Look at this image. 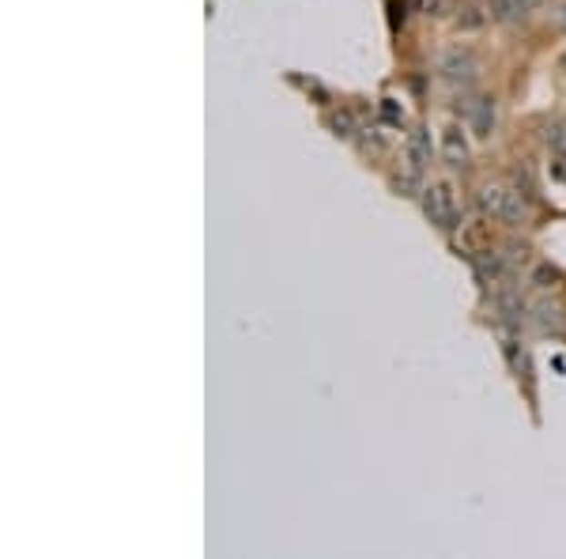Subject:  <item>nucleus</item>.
<instances>
[{
    "mask_svg": "<svg viewBox=\"0 0 566 559\" xmlns=\"http://www.w3.org/2000/svg\"><path fill=\"white\" fill-rule=\"evenodd\" d=\"M476 205L487 212V216H495L510 227H525L532 219V208H529V200L521 189H510V186H499V182H483L476 189Z\"/></svg>",
    "mask_w": 566,
    "mask_h": 559,
    "instance_id": "obj_1",
    "label": "nucleus"
},
{
    "mask_svg": "<svg viewBox=\"0 0 566 559\" xmlns=\"http://www.w3.org/2000/svg\"><path fill=\"white\" fill-rule=\"evenodd\" d=\"M419 197H423V212H427V219L434 227H442V231L457 227L460 208H457V193H453L450 182H430V186L419 189Z\"/></svg>",
    "mask_w": 566,
    "mask_h": 559,
    "instance_id": "obj_2",
    "label": "nucleus"
},
{
    "mask_svg": "<svg viewBox=\"0 0 566 559\" xmlns=\"http://www.w3.org/2000/svg\"><path fill=\"white\" fill-rule=\"evenodd\" d=\"M439 72H442L446 84H472L480 76V65L469 49H450V54L439 57Z\"/></svg>",
    "mask_w": 566,
    "mask_h": 559,
    "instance_id": "obj_3",
    "label": "nucleus"
},
{
    "mask_svg": "<svg viewBox=\"0 0 566 559\" xmlns=\"http://www.w3.org/2000/svg\"><path fill=\"white\" fill-rule=\"evenodd\" d=\"M460 117H465V125L476 137H487L491 133V125H495L491 98H465V103H460Z\"/></svg>",
    "mask_w": 566,
    "mask_h": 559,
    "instance_id": "obj_4",
    "label": "nucleus"
},
{
    "mask_svg": "<svg viewBox=\"0 0 566 559\" xmlns=\"http://www.w3.org/2000/svg\"><path fill=\"white\" fill-rule=\"evenodd\" d=\"M529 314H532V321H536V329L540 333H562V325H566V314H562V307L555 299H536V302H529Z\"/></svg>",
    "mask_w": 566,
    "mask_h": 559,
    "instance_id": "obj_5",
    "label": "nucleus"
},
{
    "mask_svg": "<svg viewBox=\"0 0 566 559\" xmlns=\"http://www.w3.org/2000/svg\"><path fill=\"white\" fill-rule=\"evenodd\" d=\"M408 159H411V163H408L411 170H423V167L430 163V140H427L423 129H416V133L408 137Z\"/></svg>",
    "mask_w": 566,
    "mask_h": 559,
    "instance_id": "obj_6",
    "label": "nucleus"
},
{
    "mask_svg": "<svg viewBox=\"0 0 566 559\" xmlns=\"http://www.w3.org/2000/svg\"><path fill=\"white\" fill-rule=\"evenodd\" d=\"M442 156H446L450 167H460L469 159V147H465V140H460V129H446L442 133Z\"/></svg>",
    "mask_w": 566,
    "mask_h": 559,
    "instance_id": "obj_7",
    "label": "nucleus"
},
{
    "mask_svg": "<svg viewBox=\"0 0 566 559\" xmlns=\"http://www.w3.org/2000/svg\"><path fill=\"white\" fill-rule=\"evenodd\" d=\"M502 351H506L510 367L518 371V378H521V374H529V360H525V351L518 348V340H502Z\"/></svg>",
    "mask_w": 566,
    "mask_h": 559,
    "instance_id": "obj_8",
    "label": "nucleus"
},
{
    "mask_svg": "<svg viewBox=\"0 0 566 559\" xmlns=\"http://www.w3.org/2000/svg\"><path fill=\"white\" fill-rule=\"evenodd\" d=\"M328 125L337 129V137H355V133H359V125H355V117H351L348 110H340V114H328Z\"/></svg>",
    "mask_w": 566,
    "mask_h": 559,
    "instance_id": "obj_9",
    "label": "nucleus"
},
{
    "mask_svg": "<svg viewBox=\"0 0 566 559\" xmlns=\"http://www.w3.org/2000/svg\"><path fill=\"white\" fill-rule=\"evenodd\" d=\"M544 140L555 147V151H566V121H551L544 129Z\"/></svg>",
    "mask_w": 566,
    "mask_h": 559,
    "instance_id": "obj_10",
    "label": "nucleus"
},
{
    "mask_svg": "<svg viewBox=\"0 0 566 559\" xmlns=\"http://www.w3.org/2000/svg\"><path fill=\"white\" fill-rule=\"evenodd\" d=\"M487 12H491V19H499V23L518 19L513 15V0H487Z\"/></svg>",
    "mask_w": 566,
    "mask_h": 559,
    "instance_id": "obj_11",
    "label": "nucleus"
},
{
    "mask_svg": "<svg viewBox=\"0 0 566 559\" xmlns=\"http://www.w3.org/2000/svg\"><path fill=\"white\" fill-rule=\"evenodd\" d=\"M551 23H555V27H562V31H566V0H562V5H555V8H551Z\"/></svg>",
    "mask_w": 566,
    "mask_h": 559,
    "instance_id": "obj_12",
    "label": "nucleus"
},
{
    "mask_svg": "<svg viewBox=\"0 0 566 559\" xmlns=\"http://www.w3.org/2000/svg\"><path fill=\"white\" fill-rule=\"evenodd\" d=\"M540 0H513V15H529Z\"/></svg>",
    "mask_w": 566,
    "mask_h": 559,
    "instance_id": "obj_13",
    "label": "nucleus"
}]
</instances>
